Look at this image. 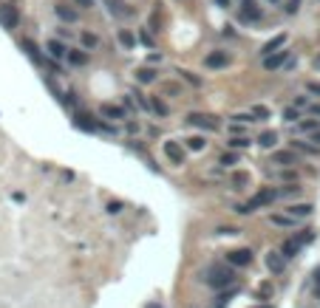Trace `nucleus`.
Instances as JSON below:
<instances>
[{
	"label": "nucleus",
	"mask_w": 320,
	"mask_h": 308,
	"mask_svg": "<svg viewBox=\"0 0 320 308\" xmlns=\"http://www.w3.org/2000/svg\"><path fill=\"white\" fill-rule=\"evenodd\" d=\"M207 286L213 289H227V286H235V272L227 266H210L207 269Z\"/></svg>",
	"instance_id": "nucleus-1"
},
{
	"label": "nucleus",
	"mask_w": 320,
	"mask_h": 308,
	"mask_svg": "<svg viewBox=\"0 0 320 308\" xmlns=\"http://www.w3.org/2000/svg\"><path fill=\"white\" fill-rule=\"evenodd\" d=\"M312 241H314V229H303L298 238H289V241L283 243L281 254H283V257H295V254L301 252V249L306 246V243H312Z\"/></svg>",
	"instance_id": "nucleus-2"
},
{
	"label": "nucleus",
	"mask_w": 320,
	"mask_h": 308,
	"mask_svg": "<svg viewBox=\"0 0 320 308\" xmlns=\"http://www.w3.org/2000/svg\"><path fill=\"white\" fill-rule=\"evenodd\" d=\"M275 198H278V193H275V189H261V193H255V195H253L249 201H246L244 206H238V212H255V209H261V206L272 204Z\"/></svg>",
	"instance_id": "nucleus-3"
},
{
	"label": "nucleus",
	"mask_w": 320,
	"mask_h": 308,
	"mask_svg": "<svg viewBox=\"0 0 320 308\" xmlns=\"http://www.w3.org/2000/svg\"><path fill=\"white\" fill-rule=\"evenodd\" d=\"M227 263L230 266H249L253 263V252L249 249H235V252L227 254Z\"/></svg>",
	"instance_id": "nucleus-4"
},
{
	"label": "nucleus",
	"mask_w": 320,
	"mask_h": 308,
	"mask_svg": "<svg viewBox=\"0 0 320 308\" xmlns=\"http://www.w3.org/2000/svg\"><path fill=\"white\" fill-rule=\"evenodd\" d=\"M266 269H269L272 274H281L283 269H286V257H283L281 252H269L266 254Z\"/></svg>",
	"instance_id": "nucleus-5"
},
{
	"label": "nucleus",
	"mask_w": 320,
	"mask_h": 308,
	"mask_svg": "<svg viewBox=\"0 0 320 308\" xmlns=\"http://www.w3.org/2000/svg\"><path fill=\"white\" fill-rule=\"evenodd\" d=\"M165 156L170 158L173 164H181V161H185V150H181L176 141H165Z\"/></svg>",
	"instance_id": "nucleus-6"
},
{
	"label": "nucleus",
	"mask_w": 320,
	"mask_h": 308,
	"mask_svg": "<svg viewBox=\"0 0 320 308\" xmlns=\"http://www.w3.org/2000/svg\"><path fill=\"white\" fill-rule=\"evenodd\" d=\"M190 125L207 127V130H216V127H218V122H216V116H204V113H190Z\"/></svg>",
	"instance_id": "nucleus-7"
},
{
	"label": "nucleus",
	"mask_w": 320,
	"mask_h": 308,
	"mask_svg": "<svg viewBox=\"0 0 320 308\" xmlns=\"http://www.w3.org/2000/svg\"><path fill=\"white\" fill-rule=\"evenodd\" d=\"M207 68H224L230 62V57H227V51H213V54H207Z\"/></svg>",
	"instance_id": "nucleus-8"
},
{
	"label": "nucleus",
	"mask_w": 320,
	"mask_h": 308,
	"mask_svg": "<svg viewBox=\"0 0 320 308\" xmlns=\"http://www.w3.org/2000/svg\"><path fill=\"white\" fill-rule=\"evenodd\" d=\"M0 20H3L6 29H14V26H17V9H14V6H3V9H0Z\"/></svg>",
	"instance_id": "nucleus-9"
},
{
	"label": "nucleus",
	"mask_w": 320,
	"mask_h": 308,
	"mask_svg": "<svg viewBox=\"0 0 320 308\" xmlns=\"http://www.w3.org/2000/svg\"><path fill=\"white\" fill-rule=\"evenodd\" d=\"M272 161L275 164H298V156H295V150H278V153H272Z\"/></svg>",
	"instance_id": "nucleus-10"
},
{
	"label": "nucleus",
	"mask_w": 320,
	"mask_h": 308,
	"mask_svg": "<svg viewBox=\"0 0 320 308\" xmlns=\"http://www.w3.org/2000/svg\"><path fill=\"white\" fill-rule=\"evenodd\" d=\"M244 20H261V9L255 6L253 0H244V12H241Z\"/></svg>",
	"instance_id": "nucleus-11"
},
{
	"label": "nucleus",
	"mask_w": 320,
	"mask_h": 308,
	"mask_svg": "<svg viewBox=\"0 0 320 308\" xmlns=\"http://www.w3.org/2000/svg\"><path fill=\"white\" fill-rule=\"evenodd\" d=\"M283 60H286V51H275L272 57H266V60H264V68H266V71H272V68L283 65Z\"/></svg>",
	"instance_id": "nucleus-12"
},
{
	"label": "nucleus",
	"mask_w": 320,
	"mask_h": 308,
	"mask_svg": "<svg viewBox=\"0 0 320 308\" xmlns=\"http://www.w3.org/2000/svg\"><path fill=\"white\" fill-rule=\"evenodd\" d=\"M289 215L295 218V221H298V218H309V215H312V204H298V206H289Z\"/></svg>",
	"instance_id": "nucleus-13"
},
{
	"label": "nucleus",
	"mask_w": 320,
	"mask_h": 308,
	"mask_svg": "<svg viewBox=\"0 0 320 308\" xmlns=\"http://www.w3.org/2000/svg\"><path fill=\"white\" fill-rule=\"evenodd\" d=\"M283 42H286V34H278L275 40H269V42L264 45V54H266V57H272V51H278V49L283 45Z\"/></svg>",
	"instance_id": "nucleus-14"
},
{
	"label": "nucleus",
	"mask_w": 320,
	"mask_h": 308,
	"mask_svg": "<svg viewBox=\"0 0 320 308\" xmlns=\"http://www.w3.org/2000/svg\"><path fill=\"white\" fill-rule=\"evenodd\" d=\"M49 51H51V57H57V60L68 54V51H65V45H62L60 40H51V42H49Z\"/></svg>",
	"instance_id": "nucleus-15"
},
{
	"label": "nucleus",
	"mask_w": 320,
	"mask_h": 308,
	"mask_svg": "<svg viewBox=\"0 0 320 308\" xmlns=\"http://www.w3.org/2000/svg\"><path fill=\"white\" fill-rule=\"evenodd\" d=\"M102 116H108V119H122V108H117V105H102Z\"/></svg>",
	"instance_id": "nucleus-16"
},
{
	"label": "nucleus",
	"mask_w": 320,
	"mask_h": 308,
	"mask_svg": "<svg viewBox=\"0 0 320 308\" xmlns=\"http://www.w3.org/2000/svg\"><path fill=\"white\" fill-rule=\"evenodd\" d=\"M272 224L275 226H295V218L292 215H272Z\"/></svg>",
	"instance_id": "nucleus-17"
},
{
	"label": "nucleus",
	"mask_w": 320,
	"mask_h": 308,
	"mask_svg": "<svg viewBox=\"0 0 320 308\" xmlns=\"http://www.w3.org/2000/svg\"><path fill=\"white\" fill-rule=\"evenodd\" d=\"M57 14H60L62 20H68V23H74L77 20V12L74 9H68V6H57Z\"/></svg>",
	"instance_id": "nucleus-18"
},
{
	"label": "nucleus",
	"mask_w": 320,
	"mask_h": 308,
	"mask_svg": "<svg viewBox=\"0 0 320 308\" xmlns=\"http://www.w3.org/2000/svg\"><path fill=\"white\" fill-rule=\"evenodd\" d=\"M233 184H235V189H241L244 184H249V173H233Z\"/></svg>",
	"instance_id": "nucleus-19"
},
{
	"label": "nucleus",
	"mask_w": 320,
	"mask_h": 308,
	"mask_svg": "<svg viewBox=\"0 0 320 308\" xmlns=\"http://www.w3.org/2000/svg\"><path fill=\"white\" fill-rule=\"evenodd\" d=\"M275 141H278V136H275V133H269V130H266V133H261L258 145H261V147H272V145H275Z\"/></svg>",
	"instance_id": "nucleus-20"
},
{
	"label": "nucleus",
	"mask_w": 320,
	"mask_h": 308,
	"mask_svg": "<svg viewBox=\"0 0 320 308\" xmlns=\"http://www.w3.org/2000/svg\"><path fill=\"white\" fill-rule=\"evenodd\" d=\"M68 60L74 62V65H85V60H88V57L82 54V51H68Z\"/></svg>",
	"instance_id": "nucleus-21"
},
{
	"label": "nucleus",
	"mask_w": 320,
	"mask_h": 308,
	"mask_svg": "<svg viewBox=\"0 0 320 308\" xmlns=\"http://www.w3.org/2000/svg\"><path fill=\"white\" fill-rule=\"evenodd\" d=\"M136 77H139V82H153L156 74L150 71V68H142V71H136Z\"/></svg>",
	"instance_id": "nucleus-22"
},
{
	"label": "nucleus",
	"mask_w": 320,
	"mask_h": 308,
	"mask_svg": "<svg viewBox=\"0 0 320 308\" xmlns=\"http://www.w3.org/2000/svg\"><path fill=\"white\" fill-rule=\"evenodd\" d=\"M187 145H190V150H201V147L207 145V141H204L201 136H193V139H187Z\"/></svg>",
	"instance_id": "nucleus-23"
},
{
	"label": "nucleus",
	"mask_w": 320,
	"mask_h": 308,
	"mask_svg": "<svg viewBox=\"0 0 320 308\" xmlns=\"http://www.w3.org/2000/svg\"><path fill=\"white\" fill-rule=\"evenodd\" d=\"M253 116H258V119H269V108H264V105H255V108H253Z\"/></svg>",
	"instance_id": "nucleus-24"
},
{
	"label": "nucleus",
	"mask_w": 320,
	"mask_h": 308,
	"mask_svg": "<svg viewBox=\"0 0 320 308\" xmlns=\"http://www.w3.org/2000/svg\"><path fill=\"white\" fill-rule=\"evenodd\" d=\"M283 119H286V122H298V119H301V113H298V108H286V110H283Z\"/></svg>",
	"instance_id": "nucleus-25"
},
{
	"label": "nucleus",
	"mask_w": 320,
	"mask_h": 308,
	"mask_svg": "<svg viewBox=\"0 0 320 308\" xmlns=\"http://www.w3.org/2000/svg\"><path fill=\"white\" fill-rule=\"evenodd\" d=\"M119 42H122V45H133V34H130V31H119Z\"/></svg>",
	"instance_id": "nucleus-26"
},
{
	"label": "nucleus",
	"mask_w": 320,
	"mask_h": 308,
	"mask_svg": "<svg viewBox=\"0 0 320 308\" xmlns=\"http://www.w3.org/2000/svg\"><path fill=\"white\" fill-rule=\"evenodd\" d=\"M295 147H301L303 153H309V156H314V153H317V145H303V141H295Z\"/></svg>",
	"instance_id": "nucleus-27"
},
{
	"label": "nucleus",
	"mask_w": 320,
	"mask_h": 308,
	"mask_svg": "<svg viewBox=\"0 0 320 308\" xmlns=\"http://www.w3.org/2000/svg\"><path fill=\"white\" fill-rule=\"evenodd\" d=\"M249 145V139H244V136H235L233 141H230V147H235V150H238V147H246Z\"/></svg>",
	"instance_id": "nucleus-28"
},
{
	"label": "nucleus",
	"mask_w": 320,
	"mask_h": 308,
	"mask_svg": "<svg viewBox=\"0 0 320 308\" xmlns=\"http://www.w3.org/2000/svg\"><path fill=\"white\" fill-rule=\"evenodd\" d=\"M153 110H156L159 116H167V105H165V102H159V99H153Z\"/></svg>",
	"instance_id": "nucleus-29"
},
{
	"label": "nucleus",
	"mask_w": 320,
	"mask_h": 308,
	"mask_svg": "<svg viewBox=\"0 0 320 308\" xmlns=\"http://www.w3.org/2000/svg\"><path fill=\"white\" fill-rule=\"evenodd\" d=\"M82 45L94 49V45H97V37H94V34H82Z\"/></svg>",
	"instance_id": "nucleus-30"
},
{
	"label": "nucleus",
	"mask_w": 320,
	"mask_h": 308,
	"mask_svg": "<svg viewBox=\"0 0 320 308\" xmlns=\"http://www.w3.org/2000/svg\"><path fill=\"white\" fill-rule=\"evenodd\" d=\"M221 164L227 167V164H235V153H224L221 156Z\"/></svg>",
	"instance_id": "nucleus-31"
},
{
	"label": "nucleus",
	"mask_w": 320,
	"mask_h": 308,
	"mask_svg": "<svg viewBox=\"0 0 320 308\" xmlns=\"http://www.w3.org/2000/svg\"><path fill=\"white\" fill-rule=\"evenodd\" d=\"M298 6H301V0H289V3H286V12L295 14V12H298Z\"/></svg>",
	"instance_id": "nucleus-32"
},
{
	"label": "nucleus",
	"mask_w": 320,
	"mask_h": 308,
	"mask_svg": "<svg viewBox=\"0 0 320 308\" xmlns=\"http://www.w3.org/2000/svg\"><path fill=\"white\" fill-rule=\"evenodd\" d=\"M303 130H317V122H303Z\"/></svg>",
	"instance_id": "nucleus-33"
},
{
	"label": "nucleus",
	"mask_w": 320,
	"mask_h": 308,
	"mask_svg": "<svg viewBox=\"0 0 320 308\" xmlns=\"http://www.w3.org/2000/svg\"><path fill=\"white\" fill-rule=\"evenodd\" d=\"M298 193H301V187H286L283 189V195H298Z\"/></svg>",
	"instance_id": "nucleus-34"
},
{
	"label": "nucleus",
	"mask_w": 320,
	"mask_h": 308,
	"mask_svg": "<svg viewBox=\"0 0 320 308\" xmlns=\"http://www.w3.org/2000/svg\"><path fill=\"white\" fill-rule=\"evenodd\" d=\"M309 91H312V93H320V85H317V82H312V85H309Z\"/></svg>",
	"instance_id": "nucleus-35"
},
{
	"label": "nucleus",
	"mask_w": 320,
	"mask_h": 308,
	"mask_svg": "<svg viewBox=\"0 0 320 308\" xmlns=\"http://www.w3.org/2000/svg\"><path fill=\"white\" fill-rule=\"evenodd\" d=\"M94 0H77V6H91Z\"/></svg>",
	"instance_id": "nucleus-36"
},
{
	"label": "nucleus",
	"mask_w": 320,
	"mask_h": 308,
	"mask_svg": "<svg viewBox=\"0 0 320 308\" xmlns=\"http://www.w3.org/2000/svg\"><path fill=\"white\" fill-rule=\"evenodd\" d=\"M314 286H317V289H320V269H317V272H314Z\"/></svg>",
	"instance_id": "nucleus-37"
},
{
	"label": "nucleus",
	"mask_w": 320,
	"mask_h": 308,
	"mask_svg": "<svg viewBox=\"0 0 320 308\" xmlns=\"http://www.w3.org/2000/svg\"><path fill=\"white\" fill-rule=\"evenodd\" d=\"M312 113H314V116H320V105H312Z\"/></svg>",
	"instance_id": "nucleus-38"
},
{
	"label": "nucleus",
	"mask_w": 320,
	"mask_h": 308,
	"mask_svg": "<svg viewBox=\"0 0 320 308\" xmlns=\"http://www.w3.org/2000/svg\"><path fill=\"white\" fill-rule=\"evenodd\" d=\"M312 141H320V130H314V139Z\"/></svg>",
	"instance_id": "nucleus-39"
},
{
	"label": "nucleus",
	"mask_w": 320,
	"mask_h": 308,
	"mask_svg": "<svg viewBox=\"0 0 320 308\" xmlns=\"http://www.w3.org/2000/svg\"><path fill=\"white\" fill-rule=\"evenodd\" d=\"M314 68H320V57H317V60H314Z\"/></svg>",
	"instance_id": "nucleus-40"
},
{
	"label": "nucleus",
	"mask_w": 320,
	"mask_h": 308,
	"mask_svg": "<svg viewBox=\"0 0 320 308\" xmlns=\"http://www.w3.org/2000/svg\"><path fill=\"white\" fill-rule=\"evenodd\" d=\"M148 308H162V305H156V302H150V305Z\"/></svg>",
	"instance_id": "nucleus-41"
},
{
	"label": "nucleus",
	"mask_w": 320,
	"mask_h": 308,
	"mask_svg": "<svg viewBox=\"0 0 320 308\" xmlns=\"http://www.w3.org/2000/svg\"><path fill=\"white\" fill-rule=\"evenodd\" d=\"M258 308H272V305H258Z\"/></svg>",
	"instance_id": "nucleus-42"
},
{
	"label": "nucleus",
	"mask_w": 320,
	"mask_h": 308,
	"mask_svg": "<svg viewBox=\"0 0 320 308\" xmlns=\"http://www.w3.org/2000/svg\"><path fill=\"white\" fill-rule=\"evenodd\" d=\"M317 297H320V289H317Z\"/></svg>",
	"instance_id": "nucleus-43"
},
{
	"label": "nucleus",
	"mask_w": 320,
	"mask_h": 308,
	"mask_svg": "<svg viewBox=\"0 0 320 308\" xmlns=\"http://www.w3.org/2000/svg\"><path fill=\"white\" fill-rule=\"evenodd\" d=\"M272 3H278V0H272Z\"/></svg>",
	"instance_id": "nucleus-44"
}]
</instances>
